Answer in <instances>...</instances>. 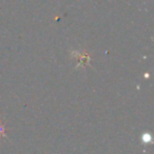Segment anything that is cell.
Here are the masks:
<instances>
[{
    "label": "cell",
    "mask_w": 154,
    "mask_h": 154,
    "mask_svg": "<svg viewBox=\"0 0 154 154\" xmlns=\"http://www.w3.org/2000/svg\"><path fill=\"white\" fill-rule=\"evenodd\" d=\"M2 135H5V130H3L2 126H1V122H0V137L2 136Z\"/></svg>",
    "instance_id": "1"
}]
</instances>
